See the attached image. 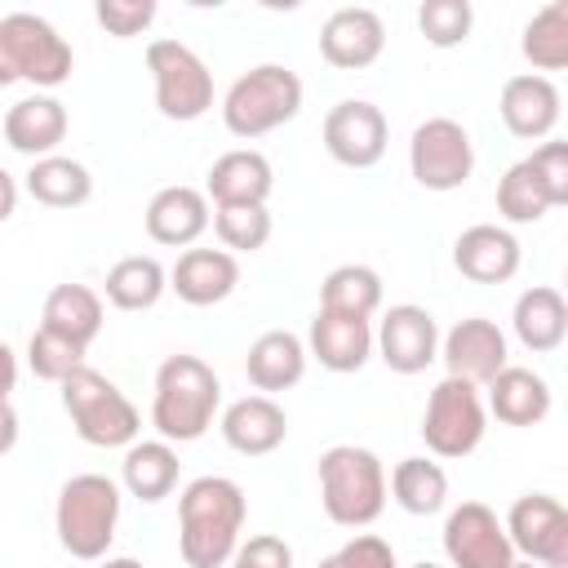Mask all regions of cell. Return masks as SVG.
<instances>
[{"instance_id":"obj_1","label":"cell","mask_w":568,"mask_h":568,"mask_svg":"<svg viewBox=\"0 0 568 568\" xmlns=\"http://www.w3.org/2000/svg\"><path fill=\"white\" fill-rule=\"evenodd\" d=\"M248 519V497L226 475H200L178 497V555L186 568H226Z\"/></svg>"},{"instance_id":"obj_2","label":"cell","mask_w":568,"mask_h":568,"mask_svg":"<svg viewBox=\"0 0 568 568\" xmlns=\"http://www.w3.org/2000/svg\"><path fill=\"white\" fill-rule=\"evenodd\" d=\"M222 408V382L200 355H169L155 368L151 426L169 444H195Z\"/></svg>"},{"instance_id":"obj_3","label":"cell","mask_w":568,"mask_h":568,"mask_svg":"<svg viewBox=\"0 0 568 568\" xmlns=\"http://www.w3.org/2000/svg\"><path fill=\"white\" fill-rule=\"evenodd\" d=\"M320 506L337 528H368L386 510V466L373 448L333 444L320 453Z\"/></svg>"},{"instance_id":"obj_4","label":"cell","mask_w":568,"mask_h":568,"mask_svg":"<svg viewBox=\"0 0 568 568\" xmlns=\"http://www.w3.org/2000/svg\"><path fill=\"white\" fill-rule=\"evenodd\" d=\"M115 524H120V484L115 479L84 470L58 488L53 528L71 559H84V564L106 559V550L115 541Z\"/></svg>"},{"instance_id":"obj_5","label":"cell","mask_w":568,"mask_h":568,"mask_svg":"<svg viewBox=\"0 0 568 568\" xmlns=\"http://www.w3.org/2000/svg\"><path fill=\"white\" fill-rule=\"evenodd\" d=\"M302 111V75L284 62L248 67L222 98V124L231 138H266Z\"/></svg>"},{"instance_id":"obj_6","label":"cell","mask_w":568,"mask_h":568,"mask_svg":"<svg viewBox=\"0 0 568 568\" xmlns=\"http://www.w3.org/2000/svg\"><path fill=\"white\" fill-rule=\"evenodd\" d=\"M62 408L71 417V430L93 448H129L142 430V413L133 408V399L89 364L62 382Z\"/></svg>"},{"instance_id":"obj_7","label":"cell","mask_w":568,"mask_h":568,"mask_svg":"<svg viewBox=\"0 0 568 568\" xmlns=\"http://www.w3.org/2000/svg\"><path fill=\"white\" fill-rule=\"evenodd\" d=\"M0 58L13 80H27L36 89H58L75 71L71 44L40 13H4L0 18Z\"/></svg>"},{"instance_id":"obj_8","label":"cell","mask_w":568,"mask_h":568,"mask_svg":"<svg viewBox=\"0 0 568 568\" xmlns=\"http://www.w3.org/2000/svg\"><path fill=\"white\" fill-rule=\"evenodd\" d=\"M146 71L155 80V111L164 120L191 124L213 106V71L209 62L182 44V40H151L146 44Z\"/></svg>"},{"instance_id":"obj_9","label":"cell","mask_w":568,"mask_h":568,"mask_svg":"<svg viewBox=\"0 0 568 568\" xmlns=\"http://www.w3.org/2000/svg\"><path fill=\"white\" fill-rule=\"evenodd\" d=\"M484 430H488V408H484L479 386L444 373L435 382L430 399H426V413H422L426 448L444 462H457V457H470L484 444Z\"/></svg>"},{"instance_id":"obj_10","label":"cell","mask_w":568,"mask_h":568,"mask_svg":"<svg viewBox=\"0 0 568 568\" xmlns=\"http://www.w3.org/2000/svg\"><path fill=\"white\" fill-rule=\"evenodd\" d=\"M408 173L426 191H457L475 173V142L462 120L430 115L408 138Z\"/></svg>"},{"instance_id":"obj_11","label":"cell","mask_w":568,"mask_h":568,"mask_svg":"<svg viewBox=\"0 0 568 568\" xmlns=\"http://www.w3.org/2000/svg\"><path fill=\"white\" fill-rule=\"evenodd\" d=\"M506 537L515 555L537 568H568V510L550 493H524L506 510Z\"/></svg>"},{"instance_id":"obj_12","label":"cell","mask_w":568,"mask_h":568,"mask_svg":"<svg viewBox=\"0 0 568 568\" xmlns=\"http://www.w3.org/2000/svg\"><path fill=\"white\" fill-rule=\"evenodd\" d=\"M444 555L453 568H510L519 555L506 537V524L484 501H462L444 519Z\"/></svg>"},{"instance_id":"obj_13","label":"cell","mask_w":568,"mask_h":568,"mask_svg":"<svg viewBox=\"0 0 568 568\" xmlns=\"http://www.w3.org/2000/svg\"><path fill=\"white\" fill-rule=\"evenodd\" d=\"M386 142H390V124H386L377 102L342 98L337 106H328V115H324V151L342 169H373L386 155Z\"/></svg>"},{"instance_id":"obj_14","label":"cell","mask_w":568,"mask_h":568,"mask_svg":"<svg viewBox=\"0 0 568 568\" xmlns=\"http://www.w3.org/2000/svg\"><path fill=\"white\" fill-rule=\"evenodd\" d=\"M373 351L382 355V364L399 377L426 373V364L439 359V324L426 306L417 302H399L390 306L377 328H373Z\"/></svg>"},{"instance_id":"obj_15","label":"cell","mask_w":568,"mask_h":568,"mask_svg":"<svg viewBox=\"0 0 568 568\" xmlns=\"http://www.w3.org/2000/svg\"><path fill=\"white\" fill-rule=\"evenodd\" d=\"M439 359H444L448 377H462L470 386H488L510 364V342L493 320L470 315V320H457L439 337Z\"/></svg>"},{"instance_id":"obj_16","label":"cell","mask_w":568,"mask_h":568,"mask_svg":"<svg viewBox=\"0 0 568 568\" xmlns=\"http://www.w3.org/2000/svg\"><path fill=\"white\" fill-rule=\"evenodd\" d=\"M382 49H386V22L377 9L346 4L333 9L320 27V53L337 71H364L382 58Z\"/></svg>"},{"instance_id":"obj_17","label":"cell","mask_w":568,"mask_h":568,"mask_svg":"<svg viewBox=\"0 0 568 568\" xmlns=\"http://www.w3.org/2000/svg\"><path fill=\"white\" fill-rule=\"evenodd\" d=\"M559 89L550 75H537V71H524V75H510L501 84V98H497V111H501V124L524 138V142H541L555 133L559 124Z\"/></svg>"},{"instance_id":"obj_18","label":"cell","mask_w":568,"mask_h":568,"mask_svg":"<svg viewBox=\"0 0 568 568\" xmlns=\"http://www.w3.org/2000/svg\"><path fill=\"white\" fill-rule=\"evenodd\" d=\"M519 262H524V253H519L515 231H506L497 222H475L453 244V266L470 284H506V280H515Z\"/></svg>"},{"instance_id":"obj_19","label":"cell","mask_w":568,"mask_h":568,"mask_svg":"<svg viewBox=\"0 0 568 568\" xmlns=\"http://www.w3.org/2000/svg\"><path fill=\"white\" fill-rule=\"evenodd\" d=\"M217 430L240 457H266L288 439V413L271 395H240L222 408Z\"/></svg>"},{"instance_id":"obj_20","label":"cell","mask_w":568,"mask_h":568,"mask_svg":"<svg viewBox=\"0 0 568 568\" xmlns=\"http://www.w3.org/2000/svg\"><path fill=\"white\" fill-rule=\"evenodd\" d=\"M275 191V169L262 151L253 146H235L226 155H217L209 164L204 178V195L213 200V209H235V204H266Z\"/></svg>"},{"instance_id":"obj_21","label":"cell","mask_w":568,"mask_h":568,"mask_svg":"<svg viewBox=\"0 0 568 568\" xmlns=\"http://www.w3.org/2000/svg\"><path fill=\"white\" fill-rule=\"evenodd\" d=\"M142 222H146V235H151L155 244H164V248H186V244H195V240L213 226L209 195H204L200 186H186V182L164 186V191L151 195Z\"/></svg>"},{"instance_id":"obj_22","label":"cell","mask_w":568,"mask_h":568,"mask_svg":"<svg viewBox=\"0 0 568 568\" xmlns=\"http://www.w3.org/2000/svg\"><path fill=\"white\" fill-rule=\"evenodd\" d=\"M235 284H240V262L226 248H186L169 271V288L186 306H217L235 293Z\"/></svg>"},{"instance_id":"obj_23","label":"cell","mask_w":568,"mask_h":568,"mask_svg":"<svg viewBox=\"0 0 568 568\" xmlns=\"http://www.w3.org/2000/svg\"><path fill=\"white\" fill-rule=\"evenodd\" d=\"M67 106L53 98V93H31V98H18L4 115V142L18 151V155H31V160H44V155H58L62 138H67Z\"/></svg>"},{"instance_id":"obj_24","label":"cell","mask_w":568,"mask_h":568,"mask_svg":"<svg viewBox=\"0 0 568 568\" xmlns=\"http://www.w3.org/2000/svg\"><path fill=\"white\" fill-rule=\"evenodd\" d=\"M306 355L320 359V368H328V373H359L373 355V324L315 311V320L306 328Z\"/></svg>"},{"instance_id":"obj_25","label":"cell","mask_w":568,"mask_h":568,"mask_svg":"<svg viewBox=\"0 0 568 568\" xmlns=\"http://www.w3.org/2000/svg\"><path fill=\"white\" fill-rule=\"evenodd\" d=\"M306 342L288 328H266L248 355H244V373H248V386L257 395H275V390H288L306 377Z\"/></svg>"},{"instance_id":"obj_26","label":"cell","mask_w":568,"mask_h":568,"mask_svg":"<svg viewBox=\"0 0 568 568\" xmlns=\"http://www.w3.org/2000/svg\"><path fill=\"white\" fill-rule=\"evenodd\" d=\"M484 390H488L484 408L501 426H537L550 417V382L524 364H506Z\"/></svg>"},{"instance_id":"obj_27","label":"cell","mask_w":568,"mask_h":568,"mask_svg":"<svg viewBox=\"0 0 568 568\" xmlns=\"http://www.w3.org/2000/svg\"><path fill=\"white\" fill-rule=\"evenodd\" d=\"M510 328L519 337L524 351L532 355H550L564 346L568 337V302L559 288L550 284H532L515 297V311H510Z\"/></svg>"},{"instance_id":"obj_28","label":"cell","mask_w":568,"mask_h":568,"mask_svg":"<svg viewBox=\"0 0 568 568\" xmlns=\"http://www.w3.org/2000/svg\"><path fill=\"white\" fill-rule=\"evenodd\" d=\"M178 448L169 439H133L120 462V484L138 501H164L178 488Z\"/></svg>"},{"instance_id":"obj_29","label":"cell","mask_w":568,"mask_h":568,"mask_svg":"<svg viewBox=\"0 0 568 568\" xmlns=\"http://www.w3.org/2000/svg\"><path fill=\"white\" fill-rule=\"evenodd\" d=\"M102 320H106V311H102V293L98 288H89V284H58L44 297L40 328H49V333H58V337H67V342L89 351V342L102 333Z\"/></svg>"},{"instance_id":"obj_30","label":"cell","mask_w":568,"mask_h":568,"mask_svg":"<svg viewBox=\"0 0 568 568\" xmlns=\"http://www.w3.org/2000/svg\"><path fill=\"white\" fill-rule=\"evenodd\" d=\"M22 186L44 209H80L93 195V173L71 155H44V160H31Z\"/></svg>"},{"instance_id":"obj_31","label":"cell","mask_w":568,"mask_h":568,"mask_svg":"<svg viewBox=\"0 0 568 568\" xmlns=\"http://www.w3.org/2000/svg\"><path fill=\"white\" fill-rule=\"evenodd\" d=\"M102 288L115 311H151L169 293V271L151 253H129L106 271Z\"/></svg>"},{"instance_id":"obj_32","label":"cell","mask_w":568,"mask_h":568,"mask_svg":"<svg viewBox=\"0 0 568 568\" xmlns=\"http://www.w3.org/2000/svg\"><path fill=\"white\" fill-rule=\"evenodd\" d=\"M382 306V275L364 262L333 266L320 284V311L328 315H351V320H373Z\"/></svg>"},{"instance_id":"obj_33","label":"cell","mask_w":568,"mask_h":568,"mask_svg":"<svg viewBox=\"0 0 568 568\" xmlns=\"http://www.w3.org/2000/svg\"><path fill=\"white\" fill-rule=\"evenodd\" d=\"M386 493L408 515H435L448 501V470L430 457H404V462H395V470L386 479Z\"/></svg>"},{"instance_id":"obj_34","label":"cell","mask_w":568,"mask_h":568,"mask_svg":"<svg viewBox=\"0 0 568 568\" xmlns=\"http://www.w3.org/2000/svg\"><path fill=\"white\" fill-rule=\"evenodd\" d=\"M550 209H559L555 191L541 182V173L532 169V160H515L501 182H497V213L510 222V226H528V222H541Z\"/></svg>"},{"instance_id":"obj_35","label":"cell","mask_w":568,"mask_h":568,"mask_svg":"<svg viewBox=\"0 0 568 568\" xmlns=\"http://www.w3.org/2000/svg\"><path fill=\"white\" fill-rule=\"evenodd\" d=\"M519 49L537 67V75L564 71L568 67V0H550L546 9H537L524 27Z\"/></svg>"},{"instance_id":"obj_36","label":"cell","mask_w":568,"mask_h":568,"mask_svg":"<svg viewBox=\"0 0 568 568\" xmlns=\"http://www.w3.org/2000/svg\"><path fill=\"white\" fill-rule=\"evenodd\" d=\"M213 231L226 253H257L271 240V213H266V204L213 209Z\"/></svg>"},{"instance_id":"obj_37","label":"cell","mask_w":568,"mask_h":568,"mask_svg":"<svg viewBox=\"0 0 568 568\" xmlns=\"http://www.w3.org/2000/svg\"><path fill=\"white\" fill-rule=\"evenodd\" d=\"M27 364H31V373H36L40 382L62 386L75 368H84V346L67 342V337H58V333H49V328H36L31 342H27Z\"/></svg>"},{"instance_id":"obj_38","label":"cell","mask_w":568,"mask_h":568,"mask_svg":"<svg viewBox=\"0 0 568 568\" xmlns=\"http://www.w3.org/2000/svg\"><path fill=\"white\" fill-rule=\"evenodd\" d=\"M470 22H475V9H470L466 0H426V4L417 9V31H422L426 44H435V49H457V44H466Z\"/></svg>"},{"instance_id":"obj_39","label":"cell","mask_w":568,"mask_h":568,"mask_svg":"<svg viewBox=\"0 0 568 568\" xmlns=\"http://www.w3.org/2000/svg\"><path fill=\"white\" fill-rule=\"evenodd\" d=\"M320 568H399V564H395V550H390L386 537H377V532H355V537L342 541L333 555H324Z\"/></svg>"},{"instance_id":"obj_40","label":"cell","mask_w":568,"mask_h":568,"mask_svg":"<svg viewBox=\"0 0 568 568\" xmlns=\"http://www.w3.org/2000/svg\"><path fill=\"white\" fill-rule=\"evenodd\" d=\"M93 18L106 27V36L129 40V36H142L155 22V0H98Z\"/></svg>"},{"instance_id":"obj_41","label":"cell","mask_w":568,"mask_h":568,"mask_svg":"<svg viewBox=\"0 0 568 568\" xmlns=\"http://www.w3.org/2000/svg\"><path fill=\"white\" fill-rule=\"evenodd\" d=\"M226 568H293V550H288L284 537L257 532V537H248V541L235 546V555H231Z\"/></svg>"},{"instance_id":"obj_42","label":"cell","mask_w":568,"mask_h":568,"mask_svg":"<svg viewBox=\"0 0 568 568\" xmlns=\"http://www.w3.org/2000/svg\"><path fill=\"white\" fill-rule=\"evenodd\" d=\"M528 160H532V169L541 173V182L555 191V200H559V204H568V142L546 138Z\"/></svg>"},{"instance_id":"obj_43","label":"cell","mask_w":568,"mask_h":568,"mask_svg":"<svg viewBox=\"0 0 568 568\" xmlns=\"http://www.w3.org/2000/svg\"><path fill=\"white\" fill-rule=\"evenodd\" d=\"M18 413H13V404L9 399H0V457L4 453H13V444H18Z\"/></svg>"},{"instance_id":"obj_44","label":"cell","mask_w":568,"mask_h":568,"mask_svg":"<svg viewBox=\"0 0 568 568\" xmlns=\"http://www.w3.org/2000/svg\"><path fill=\"white\" fill-rule=\"evenodd\" d=\"M13 386H18V355L9 342H0V399H9Z\"/></svg>"},{"instance_id":"obj_45","label":"cell","mask_w":568,"mask_h":568,"mask_svg":"<svg viewBox=\"0 0 568 568\" xmlns=\"http://www.w3.org/2000/svg\"><path fill=\"white\" fill-rule=\"evenodd\" d=\"M13 213H18V178L0 169V222H9Z\"/></svg>"},{"instance_id":"obj_46","label":"cell","mask_w":568,"mask_h":568,"mask_svg":"<svg viewBox=\"0 0 568 568\" xmlns=\"http://www.w3.org/2000/svg\"><path fill=\"white\" fill-rule=\"evenodd\" d=\"M98 568H146V564L133 555H106V559H98Z\"/></svg>"},{"instance_id":"obj_47","label":"cell","mask_w":568,"mask_h":568,"mask_svg":"<svg viewBox=\"0 0 568 568\" xmlns=\"http://www.w3.org/2000/svg\"><path fill=\"white\" fill-rule=\"evenodd\" d=\"M9 84H18V80L9 75V67H4V58H0V89H9Z\"/></svg>"},{"instance_id":"obj_48","label":"cell","mask_w":568,"mask_h":568,"mask_svg":"<svg viewBox=\"0 0 568 568\" xmlns=\"http://www.w3.org/2000/svg\"><path fill=\"white\" fill-rule=\"evenodd\" d=\"M408 568H439V564H430V559H417V564H408Z\"/></svg>"},{"instance_id":"obj_49","label":"cell","mask_w":568,"mask_h":568,"mask_svg":"<svg viewBox=\"0 0 568 568\" xmlns=\"http://www.w3.org/2000/svg\"><path fill=\"white\" fill-rule=\"evenodd\" d=\"M510 568H537V564H528V559H515V564H510Z\"/></svg>"}]
</instances>
